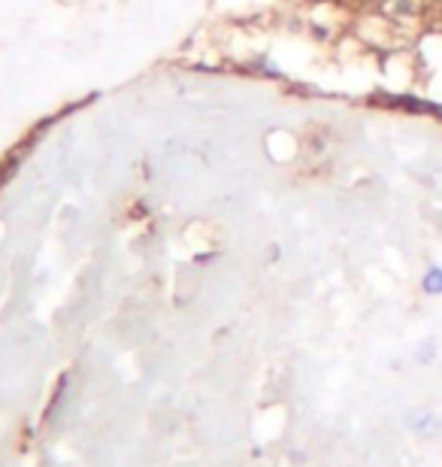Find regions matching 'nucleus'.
<instances>
[{"label":"nucleus","mask_w":442,"mask_h":467,"mask_svg":"<svg viewBox=\"0 0 442 467\" xmlns=\"http://www.w3.org/2000/svg\"><path fill=\"white\" fill-rule=\"evenodd\" d=\"M421 292L430 294V297H439L442 294V267L439 264H430L421 276Z\"/></svg>","instance_id":"obj_1"}]
</instances>
